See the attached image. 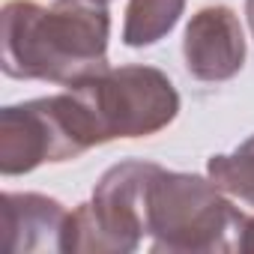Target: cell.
Listing matches in <instances>:
<instances>
[{"mask_svg":"<svg viewBox=\"0 0 254 254\" xmlns=\"http://www.w3.org/2000/svg\"><path fill=\"white\" fill-rule=\"evenodd\" d=\"M108 0H9L0 12L3 72L75 87L108 69Z\"/></svg>","mask_w":254,"mask_h":254,"instance_id":"obj_1","label":"cell"},{"mask_svg":"<svg viewBox=\"0 0 254 254\" xmlns=\"http://www.w3.org/2000/svg\"><path fill=\"white\" fill-rule=\"evenodd\" d=\"M245 224L248 218L212 180L156 168L147 194V230L156 254L242 251Z\"/></svg>","mask_w":254,"mask_h":254,"instance_id":"obj_2","label":"cell"},{"mask_svg":"<svg viewBox=\"0 0 254 254\" xmlns=\"http://www.w3.org/2000/svg\"><path fill=\"white\" fill-rule=\"evenodd\" d=\"M69 90L87 108L99 144L117 138H150L168 129L180 114V93L156 66H108Z\"/></svg>","mask_w":254,"mask_h":254,"instance_id":"obj_3","label":"cell"},{"mask_svg":"<svg viewBox=\"0 0 254 254\" xmlns=\"http://www.w3.org/2000/svg\"><path fill=\"white\" fill-rule=\"evenodd\" d=\"M99 147L93 120L78 96H42L0 111V174H30L45 162H69Z\"/></svg>","mask_w":254,"mask_h":254,"instance_id":"obj_4","label":"cell"},{"mask_svg":"<svg viewBox=\"0 0 254 254\" xmlns=\"http://www.w3.org/2000/svg\"><path fill=\"white\" fill-rule=\"evenodd\" d=\"M156 162L129 159L108 168L93 189L87 203L69 212L63 230V251L90 254H129L135 251L147 230V194L156 174Z\"/></svg>","mask_w":254,"mask_h":254,"instance_id":"obj_5","label":"cell"},{"mask_svg":"<svg viewBox=\"0 0 254 254\" xmlns=\"http://www.w3.org/2000/svg\"><path fill=\"white\" fill-rule=\"evenodd\" d=\"M183 57L191 78L218 84L245 66V33L230 6H203L191 15L183 36Z\"/></svg>","mask_w":254,"mask_h":254,"instance_id":"obj_6","label":"cell"},{"mask_svg":"<svg viewBox=\"0 0 254 254\" xmlns=\"http://www.w3.org/2000/svg\"><path fill=\"white\" fill-rule=\"evenodd\" d=\"M69 212L60 200L36 191H6L0 206L3 248L9 254L63 251V230Z\"/></svg>","mask_w":254,"mask_h":254,"instance_id":"obj_7","label":"cell"},{"mask_svg":"<svg viewBox=\"0 0 254 254\" xmlns=\"http://www.w3.org/2000/svg\"><path fill=\"white\" fill-rule=\"evenodd\" d=\"M186 9V0H129L123 21V42L129 48H147L165 39Z\"/></svg>","mask_w":254,"mask_h":254,"instance_id":"obj_8","label":"cell"},{"mask_svg":"<svg viewBox=\"0 0 254 254\" xmlns=\"http://www.w3.org/2000/svg\"><path fill=\"white\" fill-rule=\"evenodd\" d=\"M209 180L230 197L254 206V135L242 141L227 156H212L206 162Z\"/></svg>","mask_w":254,"mask_h":254,"instance_id":"obj_9","label":"cell"},{"mask_svg":"<svg viewBox=\"0 0 254 254\" xmlns=\"http://www.w3.org/2000/svg\"><path fill=\"white\" fill-rule=\"evenodd\" d=\"M242 251H254V218H248V224H245V236H242Z\"/></svg>","mask_w":254,"mask_h":254,"instance_id":"obj_10","label":"cell"},{"mask_svg":"<svg viewBox=\"0 0 254 254\" xmlns=\"http://www.w3.org/2000/svg\"><path fill=\"white\" fill-rule=\"evenodd\" d=\"M245 15H248V27L254 33V0H245Z\"/></svg>","mask_w":254,"mask_h":254,"instance_id":"obj_11","label":"cell"}]
</instances>
